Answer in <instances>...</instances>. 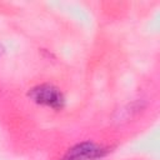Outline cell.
<instances>
[{"instance_id": "obj_3", "label": "cell", "mask_w": 160, "mask_h": 160, "mask_svg": "<svg viewBox=\"0 0 160 160\" xmlns=\"http://www.w3.org/2000/svg\"><path fill=\"white\" fill-rule=\"evenodd\" d=\"M1 52H2V48L0 46V54H1Z\"/></svg>"}, {"instance_id": "obj_2", "label": "cell", "mask_w": 160, "mask_h": 160, "mask_svg": "<svg viewBox=\"0 0 160 160\" xmlns=\"http://www.w3.org/2000/svg\"><path fill=\"white\" fill-rule=\"evenodd\" d=\"M106 154V149L102 146L92 142V141H84L72 146L62 160H95L102 158Z\"/></svg>"}, {"instance_id": "obj_1", "label": "cell", "mask_w": 160, "mask_h": 160, "mask_svg": "<svg viewBox=\"0 0 160 160\" xmlns=\"http://www.w3.org/2000/svg\"><path fill=\"white\" fill-rule=\"evenodd\" d=\"M29 96L39 105H44L56 110L61 109L65 102L62 92L58 88L49 84H42L32 88L29 91Z\"/></svg>"}]
</instances>
